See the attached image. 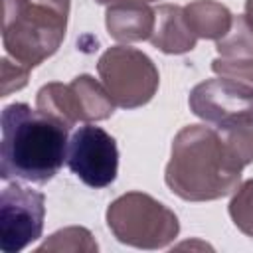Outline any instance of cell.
Segmentation results:
<instances>
[{"instance_id": "obj_1", "label": "cell", "mask_w": 253, "mask_h": 253, "mask_svg": "<svg viewBox=\"0 0 253 253\" xmlns=\"http://www.w3.org/2000/svg\"><path fill=\"white\" fill-rule=\"evenodd\" d=\"M241 170L217 128L188 125L174 136L164 180L186 202H211L237 190Z\"/></svg>"}, {"instance_id": "obj_7", "label": "cell", "mask_w": 253, "mask_h": 253, "mask_svg": "<svg viewBox=\"0 0 253 253\" xmlns=\"http://www.w3.org/2000/svg\"><path fill=\"white\" fill-rule=\"evenodd\" d=\"M65 162L83 184L91 188H105L117 178L119 148L107 130L85 125L71 134Z\"/></svg>"}, {"instance_id": "obj_20", "label": "cell", "mask_w": 253, "mask_h": 253, "mask_svg": "<svg viewBox=\"0 0 253 253\" xmlns=\"http://www.w3.org/2000/svg\"><path fill=\"white\" fill-rule=\"evenodd\" d=\"M245 20H247V24L251 26V30H253V0H247L245 2Z\"/></svg>"}, {"instance_id": "obj_11", "label": "cell", "mask_w": 253, "mask_h": 253, "mask_svg": "<svg viewBox=\"0 0 253 253\" xmlns=\"http://www.w3.org/2000/svg\"><path fill=\"white\" fill-rule=\"evenodd\" d=\"M69 85L73 109L77 121H105L115 113V101L107 93L105 85L91 75H77Z\"/></svg>"}, {"instance_id": "obj_10", "label": "cell", "mask_w": 253, "mask_h": 253, "mask_svg": "<svg viewBox=\"0 0 253 253\" xmlns=\"http://www.w3.org/2000/svg\"><path fill=\"white\" fill-rule=\"evenodd\" d=\"M154 30L150 36V43L154 47L170 55L188 53L196 47L198 38L190 30L182 6L160 4L154 10Z\"/></svg>"}, {"instance_id": "obj_21", "label": "cell", "mask_w": 253, "mask_h": 253, "mask_svg": "<svg viewBox=\"0 0 253 253\" xmlns=\"http://www.w3.org/2000/svg\"><path fill=\"white\" fill-rule=\"evenodd\" d=\"M97 4H115V2H125V0H95ZM138 2H152V0H138Z\"/></svg>"}, {"instance_id": "obj_12", "label": "cell", "mask_w": 253, "mask_h": 253, "mask_svg": "<svg viewBox=\"0 0 253 253\" xmlns=\"http://www.w3.org/2000/svg\"><path fill=\"white\" fill-rule=\"evenodd\" d=\"M184 16L196 38L215 42L229 32L233 22V16L227 6L215 0H194L184 6Z\"/></svg>"}, {"instance_id": "obj_17", "label": "cell", "mask_w": 253, "mask_h": 253, "mask_svg": "<svg viewBox=\"0 0 253 253\" xmlns=\"http://www.w3.org/2000/svg\"><path fill=\"white\" fill-rule=\"evenodd\" d=\"M229 215L241 233L253 237V178L235 190L229 202Z\"/></svg>"}, {"instance_id": "obj_3", "label": "cell", "mask_w": 253, "mask_h": 253, "mask_svg": "<svg viewBox=\"0 0 253 253\" xmlns=\"http://www.w3.org/2000/svg\"><path fill=\"white\" fill-rule=\"evenodd\" d=\"M67 16L69 0H4L2 42L6 55L34 69L59 49Z\"/></svg>"}, {"instance_id": "obj_15", "label": "cell", "mask_w": 253, "mask_h": 253, "mask_svg": "<svg viewBox=\"0 0 253 253\" xmlns=\"http://www.w3.org/2000/svg\"><path fill=\"white\" fill-rule=\"evenodd\" d=\"M215 49L221 57L253 59V30L245 16H233L229 32L215 42Z\"/></svg>"}, {"instance_id": "obj_5", "label": "cell", "mask_w": 253, "mask_h": 253, "mask_svg": "<svg viewBox=\"0 0 253 253\" xmlns=\"http://www.w3.org/2000/svg\"><path fill=\"white\" fill-rule=\"evenodd\" d=\"M97 71L115 105L136 109L146 105L158 89L160 77L152 59L140 49L115 45L97 61Z\"/></svg>"}, {"instance_id": "obj_16", "label": "cell", "mask_w": 253, "mask_h": 253, "mask_svg": "<svg viewBox=\"0 0 253 253\" xmlns=\"http://www.w3.org/2000/svg\"><path fill=\"white\" fill-rule=\"evenodd\" d=\"M215 128L221 134L227 148L231 150V154L243 166L253 162V117L231 121V123L219 125Z\"/></svg>"}, {"instance_id": "obj_19", "label": "cell", "mask_w": 253, "mask_h": 253, "mask_svg": "<svg viewBox=\"0 0 253 253\" xmlns=\"http://www.w3.org/2000/svg\"><path fill=\"white\" fill-rule=\"evenodd\" d=\"M30 69L18 61H12L10 55L2 57V97H8L12 91L26 87Z\"/></svg>"}, {"instance_id": "obj_18", "label": "cell", "mask_w": 253, "mask_h": 253, "mask_svg": "<svg viewBox=\"0 0 253 253\" xmlns=\"http://www.w3.org/2000/svg\"><path fill=\"white\" fill-rule=\"evenodd\" d=\"M211 71L221 77H229V79H237L247 85H253V59L217 57L211 61Z\"/></svg>"}, {"instance_id": "obj_4", "label": "cell", "mask_w": 253, "mask_h": 253, "mask_svg": "<svg viewBox=\"0 0 253 253\" xmlns=\"http://www.w3.org/2000/svg\"><path fill=\"white\" fill-rule=\"evenodd\" d=\"M107 225L121 243L136 249H162L180 231L176 213L142 192H126L111 202Z\"/></svg>"}, {"instance_id": "obj_6", "label": "cell", "mask_w": 253, "mask_h": 253, "mask_svg": "<svg viewBox=\"0 0 253 253\" xmlns=\"http://www.w3.org/2000/svg\"><path fill=\"white\" fill-rule=\"evenodd\" d=\"M45 196L20 182H12L0 196V249L18 253L42 237Z\"/></svg>"}, {"instance_id": "obj_13", "label": "cell", "mask_w": 253, "mask_h": 253, "mask_svg": "<svg viewBox=\"0 0 253 253\" xmlns=\"http://www.w3.org/2000/svg\"><path fill=\"white\" fill-rule=\"evenodd\" d=\"M36 109L59 123H63L65 126H73L77 121L75 111H73V103H71V93H69V85L63 83H47L38 91L36 97Z\"/></svg>"}, {"instance_id": "obj_2", "label": "cell", "mask_w": 253, "mask_h": 253, "mask_svg": "<svg viewBox=\"0 0 253 253\" xmlns=\"http://www.w3.org/2000/svg\"><path fill=\"white\" fill-rule=\"evenodd\" d=\"M67 132L69 126L26 103L4 107L0 178L34 184L49 182L67 156Z\"/></svg>"}, {"instance_id": "obj_9", "label": "cell", "mask_w": 253, "mask_h": 253, "mask_svg": "<svg viewBox=\"0 0 253 253\" xmlns=\"http://www.w3.org/2000/svg\"><path fill=\"white\" fill-rule=\"evenodd\" d=\"M154 10L146 2L125 0L109 4L105 12L107 32L113 40L121 43L150 40L154 30Z\"/></svg>"}, {"instance_id": "obj_8", "label": "cell", "mask_w": 253, "mask_h": 253, "mask_svg": "<svg viewBox=\"0 0 253 253\" xmlns=\"http://www.w3.org/2000/svg\"><path fill=\"white\" fill-rule=\"evenodd\" d=\"M190 111L215 126L253 117V85L229 77L198 83L188 97Z\"/></svg>"}, {"instance_id": "obj_14", "label": "cell", "mask_w": 253, "mask_h": 253, "mask_svg": "<svg viewBox=\"0 0 253 253\" xmlns=\"http://www.w3.org/2000/svg\"><path fill=\"white\" fill-rule=\"evenodd\" d=\"M99 249L97 241L93 239L91 231L87 227H65L59 229L55 233H51L38 249L36 253H43V251H57V253H95Z\"/></svg>"}]
</instances>
